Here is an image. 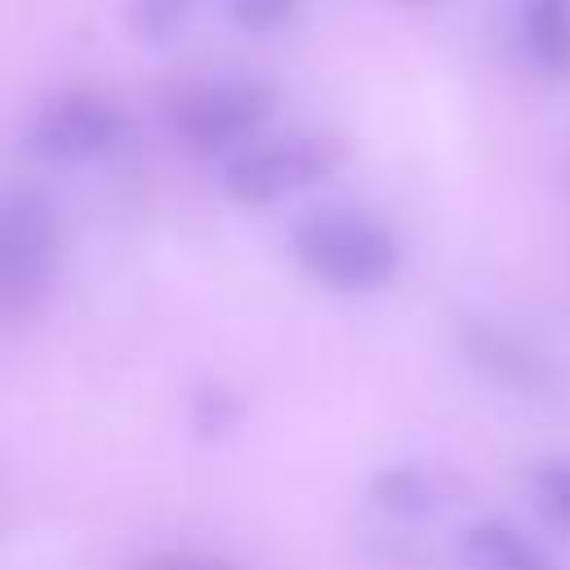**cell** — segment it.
Segmentation results:
<instances>
[{
  "instance_id": "6da1fadb",
  "label": "cell",
  "mask_w": 570,
  "mask_h": 570,
  "mask_svg": "<svg viewBox=\"0 0 570 570\" xmlns=\"http://www.w3.org/2000/svg\"><path fill=\"white\" fill-rule=\"evenodd\" d=\"M298 267L343 294L383 289L401 267V245L392 227L352 205H321L294 223Z\"/></svg>"
},
{
  "instance_id": "7a4b0ae2",
  "label": "cell",
  "mask_w": 570,
  "mask_h": 570,
  "mask_svg": "<svg viewBox=\"0 0 570 570\" xmlns=\"http://www.w3.org/2000/svg\"><path fill=\"white\" fill-rule=\"evenodd\" d=\"M62 227L45 196H0V307L27 312L58 281Z\"/></svg>"
},
{
  "instance_id": "3957f363",
  "label": "cell",
  "mask_w": 570,
  "mask_h": 570,
  "mask_svg": "<svg viewBox=\"0 0 570 570\" xmlns=\"http://www.w3.org/2000/svg\"><path fill=\"white\" fill-rule=\"evenodd\" d=\"M343 165V142L334 134H285L272 142H249L223 165V191L236 205H272L294 196Z\"/></svg>"
},
{
  "instance_id": "277c9868",
  "label": "cell",
  "mask_w": 570,
  "mask_h": 570,
  "mask_svg": "<svg viewBox=\"0 0 570 570\" xmlns=\"http://www.w3.org/2000/svg\"><path fill=\"white\" fill-rule=\"evenodd\" d=\"M272 89L258 80H196L169 94L165 120L187 151L214 156L245 142L272 116Z\"/></svg>"
},
{
  "instance_id": "5b68a950",
  "label": "cell",
  "mask_w": 570,
  "mask_h": 570,
  "mask_svg": "<svg viewBox=\"0 0 570 570\" xmlns=\"http://www.w3.org/2000/svg\"><path fill=\"white\" fill-rule=\"evenodd\" d=\"M125 129V116L111 98L89 94V89H62L49 102H40V111L27 125V147L45 160L58 165H76V160H94L107 147H116Z\"/></svg>"
},
{
  "instance_id": "8992f818",
  "label": "cell",
  "mask_w": 570,
  "mask_h": 570,
  "mask_svg": "<svg viewBox=\"0 0 570 570\" xmlns=\"http://www.w3.org/2000/svg\"><path fill=\"white\" fill-rule=\"evenodd\" d=\"M459 347L472 356V365H481L490 379L508 383V387H521V392H534L548 383V370L543 361L521 343L512 338L508 330L490 325V321H463L459 325Z\"/></svg>"
},
{
  "instance_id": "52a82bcc",
  "label": "cell",
  "mask_w": 570,
  "mask_h": 570,
  "mask_svg": "<svg viewBox=\"0 0 570 570\" xmlns=\"http://www.w3.org/2000/svg\"><path fill=\"white\" fill-rule=\"evenodd\" d=\"M521 49L543 76H570V0H521Z\"/></svg>"
},
{
  "instance_id": "ba28073f",
  "label": "cell",
  "mask_w": 570,
  "mask_h": 570,
  "mask_svg": "<svg viewBox=\"0 0 570 570\" xmlns=\"http://www.w3.org/2000/svg\"><path fill=\"white\" fill-rule=\"evenodd\" d=\"M463 566L468 570H557L517 525L508 521H476L468 525L463 543Z\"/></svg>"
},
{
  "instance_id": "9c48e42d",
  "label": "cell",
  "mask_w": 570,
  "mask_h": 570,
  "mask_svg": "<svg viewBox=\"0 0 570 570\" xmlns=\"http://www.w3.org/2000/svg\"><path fill=\"white\" fill-rule=\"evenodd\" d=\"M370 494H374L379 508H387L396 517H423L441 503V485L423 468H383L370 481Z\"/></svg>"
},
{
  "instance_id": "30bf717a",
  "label": "cell",
  "mask_w": 570,
  "mask_h": 570,
  "mask_svg": "<svg viewBox=\"0 0 570 570\" xmlns=\"http://www.w3.org/2000/svg\"><path fill=\"white\" fill-rule=\"evenodd\" d=\"M525 481L543 521L557 530H570V459H539Z\"/></svg>"
},
{
  "instance_id": "8fae6325",
  "label": "cell",
  "mask_w": 570,
  "mask_h": 570,
  "mask_svg": "<svg viewBox=\"0 0 570 570\" xmlns=\"http://www.w3.org/2000/svg\"><path fill=\"white\" fill-rule=\"evenodd\" d=\"M191 4L196 0H129V27L142 40H169L187 22Z\"/></svg>"
},
{
  "instance_id": "7c38bea8",
  "label": "cell",
  "mask_w": 570,
  "mask_h": 570,
  "mask_svg": "<svg viewBox=\"0 0 570 570\" xmlns=\"http://www.w3.org/2000/svg\"><path fill=\"white\" fill-rule=\"evenodd\" d=\"M191 423H196V432L200 436H223V432H232L236 423H240V401H236V392H227V387H200L196 396H191Z\"/></svg>"
},
{
  "instance_id": "4fadbf2b",
  "label": "cell",
  "mask_w": 570,
  "mask_h": 570,
  "mask_svg": "<svg viewBox=\"0 0 570 570\" xmlns=\"http://www.w3.org/2000/svg\"><path fill=\"white\" fill-rule=\"evenodd\" d=\"M129 570H245L227 557H214V552H191V548H160V552H147L138 561H129Z\"/></svg>"
},
{
  "instance_id": "5bb4252c",
  "label": "cell",
  "mask_w": 570,
  "mask_h": 570,
  "mask_svg": "<svg viewBox=\"0 0 570 570\" xmlns=\"http://www.w3.org/2000/svg\"><path fill=\"white\" fill-rule=\"evenodd\" d=\"M294 9H298V0H227L232 22L245 31H272V27L289 22Z\"/></svg>"
},
{
  "instance_id": "9a60e30c",
  "label": "cell",
  "mask_w": 570,
  "mask_h": 570,
  "mask_svg": "<svg viewBox=\"0 0 570 570\" xmlns=\"http://www.w3.org/2000/svg\"><path fill=\"white\" fill-rule=\"evenodd\" d=\"M396 4H432V0H396Z\"/></svg>"
}]
</instances>
